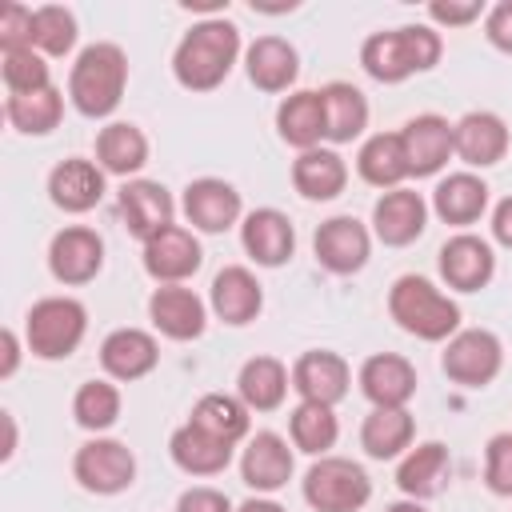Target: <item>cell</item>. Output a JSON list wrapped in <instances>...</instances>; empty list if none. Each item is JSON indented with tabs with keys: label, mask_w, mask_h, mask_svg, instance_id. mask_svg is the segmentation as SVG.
<instances>
[{
	"label": "cell",
	"mask_w": 512,
	"mask_h": 512,
	"mask_svg": "<svg viewBox=\"0 0 512 512\" xmlns=\"http://www.w3.org/2000/svg\"><path fill=\"white\" fill-rule=\"evenodd\" d=\"M236 56H240V28L224 16H208L180 36L172 52V76L188 92H212L228 80Z\"/></svg>",
	"instance_id": "6da1fadb"
},
{
	"label": "cell",
	"mask_w": 512,
	"mask_h": 512,
	"mask_svg": "<svg viewBox=\"0 0 512 512\" xmlns=\"http://www.w3.org/2000/svg\"><path fill=\"white\" fill-rule=\"evenodd\" d=\"M444 56V40L428 24H404L388 32H372L360 44V68L380 84H400L416 72L436 68Z\"/></svg>",
	"instance_id": "7a4b0ae2"
},
{
	"label": "cell",
	"mask_w": 512,
	"mask_h": 512,
	"mask_svg": "<svg viewBox=\"0 0 512 512\" xmlns=\"http://www.w3.org/2000/svg\"><path fill=\"white\" fill-rule=\"evenodd\" d=\"M128 88V56L120 44L112 40H96L88 48H80L72 72H68V100L80 116L88 120H104L120 108Z\"/></svg>",
	"instance_id": "3957f363"
},
{
	"label": "cell",
	"mask_w": 512,
	"mask_h": 512,
	"mask_svg": "<svg viewBox=\"0 0 512 512\" xmlns=\"http://www.w3.org/2000/svg\"><path fill=\"white\" fill-rule=\"evenodd\" d=\"M388 316L416 340L440 344L452 340L460 332V304L452 296H444L428 276H400L388 288Z\"/></svg>",
	"instance_id": "277c9868"
},
{
	"label": "cell",
	"mask_w": 512,
	"mask_h": 512,
	"mask_svg": "<svg viewBox=\"0 0 512 512\" xmlns=\"http://www.w3.org/2000/svg\"><path fill=\"white\" fill-rule=\"evenodd\" d=\"M88 332V308L76 296H44L24 316V340L36 360H68Z\"/></svg>",
	"instance_id": "5b68a950"
},
{
	"label": "cell",
	"mask_w": 512,
	"mask_h": 512,
	"mask_svg": "<svg viewBox=\"0 0 512 512\" xmlns=\"http://www.w3.org/2000/svg\"><path fill=\"white\" fill-rule=\"evenodd\" d=\"M300 492L316 512H360L372 500V480L348 456H316V464L304 472Z\"/></svg>",
	"instance_id": "8992f818"
},
{
	"label": "cell",
	"mask_w": 512,
	"mask_h": 512,
	"mask_svg": "<svg viewBox=\"0 0 512 512\" xmlns=\"http://www.w3.org/2000/svg\"><path fill=\"white\" fill-rule=\"evenodd\" d=\"M72 476L84 492L92 496H120L136 480V456L124 440L112 436H92L88 444L76 448L72 456Z\"/></svg>",
	"instance_id": "52a82bcc"
},
{
	"label": "cell",
	"mask_w": 512,
	"mask_h": 512,
	"mask_svg": "<svg viewBox=\"0 0 512 512\" xmlns=\"http://www.w3.org/2000/svg\"><path fill=\"white\" fill-rule=\"evenodd\" d=\"M440 368L452 384L460 388H484L500 376L504 368V344L496 332L488 328H460L444 352H440Z\"/></svg>",
	"instance_id": "ba28073f"
},
{
	"label": "cell",
	"mask_w": 512,
	"mask_h": 512,
	"mask_svg": "<svg viewBox=\"0 0 512 512\" xmlns=\"http://www.w3.org/2000/svg\"><path fill=\"white\" fill-rule=\"evenodd\" d=\"M104 268V240L96 228L84 224H68L52 236L48 244V272L64 284V288H80L92 284Z\"/></svg>",
	"instance_id": "9c48e42d"
},
{
	"label": "cell",
	"mask_w": 512,
	"mask_h": 512,
	"mask_svg": "<svg viewBox=\"0 0 512 512\" xmlns=\"http://www.w3.org/2000/svg\"><path fill=\"white\" fill-rule=\"evenodd\" d=\"M436 268H440V280L452 292H480L496 276V256H492V244L484 236L456 232V236H448L440 244Z\"/></svg>",
	"instance_id": "30bf717a"
},
{
	"label": "cell",
	"mask_w": 512,
	"mask_h": 512,
	"mask_svg": "<svg viewBox=\"0 0 512 512\" xmlns=\"http://www.w3.org/2000/svg\"><path fill=\"white\" fill-rule=\"evenodd\" d=\"M312 252L332 276H352L372 256V232L356 216H328L312 236Z\"/></svg>",
	"instance_id": "8fae6325"
},
{
	"label": "cell",
	"mask_w": 512,
	"mask_h": 512,
	"mask_svg": "<svg viewBox=\"0 0 512 512\" xmlns=\"http://www.w3.org/2000/svg\"><path fill=\"white\" fill-rule=\"evenodd\" d=\"M116 212L124 220V228L148 244L156 232H164L176 216V204H172V192L160 184V180H124V188L116 192Z\"/></svg>",
	"instance_id": "7c38bea8"
},
{
	"label": "cell",
	"mask_w": 512,
	"mask_h": 512,
	"mask_svg": "<svg viewBox=\"0 0 512 512\" xmlns=\"http://www.w3.org/2000/svg\"><path fill=\"white\" fill-rule=\"evenodd\" d=\"M508 124L488 112V108H476V112H464L456 124H452V152L468 164V168H492L508 156Z\"/></svg>",
	"instance_id": "4fadbf2b"
},
{
	"label": "cell",
	"mask_w": 512,
	"mask_h": 512,
	"mask_svg": "<svg viewBox=\"0 0 512 512\" xmlns=\"http://www.w3.org/2000/svg\"><path fill=\"white\" fill-rule=\"evenodd\" d=\"M180 208H184V220L196 228V232H228L236 220H240V212H244V200H240V192L228 184V180H220V176H200V180H192L188 188H184V200H180Z\"/></svg>",
	"instance_id": "5bb4252c"
},
{
	"label": "cell",
	"mask_w": 512,
	"mask_h": 512,
	"mask_svg": "<svg viewBox=\"0 0 512 512\" xmlns=\"http://www.w3.org/2000/svg\"><path fill=\"white\" fill-rule=\"evenodd\" d=\"M200 264H204V252H200V240L192 236V228L168 224L164 232H156L144 244V272L156 284H184L188 276L200 272Z\"/></svg>",
	"instance_id": "9a60e30c"
},
{
	"label": "cell",
	"mask_w": 512,
	"mask_h": 512,
	"mask_svg": "<svg viewBox=\"0 0 512 512\" xmlns=\"http://www.w3.org/2000/svg\"><path fill=\"white\" fill-rule=\"evenodd\" d=\"M292 388L300 392V400H312V404H340L352 388V368L340 352H328V348H312V352H300L296 364H292Z\"/></svg>",
	"instance_id": "2e32d148"
},
{
	"label": "cell",
	"mask_w": 512,
	"mask_h": 512,
	"mask_svg": "<svg viewBox=\"0 0 512 512\" xmlns=\"http://www.w3.org/2000/svg\"><path fill=\"white\" fill-rule=\"evenodd\" d=\"M148 320L156 324L160 336L168 340H200L204 328H208V308L204 300L184 288V284H160L152 296H148Z\"/></svg>",
	"instance_id": "e0dca14e"
},
{
	"label": "cell",
	"mask_w": 512,
	"mask_h": 512,
	"mask_svg": "<svg viewBox=\"0 0 512 512\" xmlns=\"http://www.w3.org/2000/svg\"><path fill=\"white\" fill-rule=\"evenodd\" d=\"M356 384L372 408H404L416 396V368L400 352H372L360 364Z\"/></svg>",
	"instance_id": "ac0fdd59"
},
{
	"label": "cell",
	"mask_w": 512,
	"mask_h": 512,
	"mask_svg": "<svg viewBox=\"0 0 512 512\" xmlns=\"http://www.w3.org/2000/svg\"><path fill=\"white\" fill-rule=\"evenodd\" d=\"M428 228V204L412 188H392L372 204V232L388 248H408Z\"/></svg>",
	"instance_id": "d6986e66"
},
{
	"label": "cell",
	"mask_w": 512,
	"mask_h": 512,
	"mask_svg": "<svg viewBox=\"0 0 512 512\" xmlns=\"http://www.w3.org/2000/svg\"><path fill=\"white\" fill-rule=\"evenodd\" d=\"M400 144H404V160H408V176H436L452 152V124L436 112H420L400 128Z\"/></svg>",
	"instance_id": "ffe728a7"
},
{
	"label": "cell",
	"mask_w": 512,
	"mask_h": 512,
	"mask_svg": "<svg viewBox=\"0 0 512 512\" xmlns=\"http://www.w3.org/2000/svg\"><path fill=\"white\" fill-rule=\"evenodd\" d=\"M292 468H296V460H292V448H288V440L280 436V432H256V436H248V444H244V456H240V480L252 488V492H280L288 480H292Z\"/></svg>",
	"instance_id": "44dd1931"
},
{
	"label": "cell",
	"mask_w": 512,
	"mask_h": 512,
	"mask_svg": "<svg viewBox=\"0 0 512 512\" xmlns=\"http://www.w3.org/2000/svg\"><path fill=\"white\" fill-rule=\"evenodd\" d=\"M240 244L260 268H280L296 252V228L280 208H252L240 224Z\"/></svg>",
	"instance_id": "7402d4cb"
},
{
	"label": "cell",
	"mask_w": 512,
	"mask_h": 512,
	"mask_svg": "<svg viewBox=\"0 0 512 512\" xmlns=\"http://www.w3.org/2000/svg\"><path fill=\"white\" fill-rule=\"evenodd\" d=\"M48 200L60 212H92L104 200V168L84 156H68L48 172Z\"/></svg>",
	"instance_id": "603a6c76"
},
{
	"label": "cell",
	"mask_w": 512,
	"mask_h": 512,
	"mask_svg": "<svg viewBox=\"0 0 512 512\" xmlns=\"http://www.w3.org/2000/svg\"><path fill=\"white\" fill-rule=\"evenodd\" d=\"M208 304L216 312V320L232 324V328H244L260 316L264 308V288L260 280L244 268V264H228L212 276V288H208Z\"/></svg>",
	"instance_id": "cb8c5ba5"
},
{
	"label": "cell",
	"mask_w": 512,
	"mask_h": 512,
	"mask_svg": "<svg viewBox=\"0 0 512 512\" xmlns=\"http://www.w3.org/2000/svg\"><path fill=\"white\" fill-rule=\"evenodd\" d=\"M156 364H160V344H156V336L144 332V328H116V332H108L104 344H100V368H104L112 380L132 384V380L148 376Z\"/></svg>",
	"instance_id": "d4e9b609"
},
{
	"label": "cell",
	"mask_w": 512,
	"mask_h": 512,
	"mask_svg": "<svg viewBox=\"0 0 512 512\" xmlns=\"http://www.w3.org/2000/svg\"><path fill=\"white\" fill-rule=\"evenodd\" d=\"M276 132L284 144H292L296 152L320 148V140L328 136V116H324V96L316 88H296L280 100L276 108Z\"/></svg>",
	"instance_id": "484cf974"
},
{
	"label": "cell",
	"mask_w": 512,
	"mask_h": 512,
	"mask_svg": "<svg viewBox=\"0 0 512 512\" xmlns=\"http://www.w3.org/2000/svg\"><path fill=\"white\" fill-rule=\"evenodd\" d=\"M244 72L260 92H288L300 76V52L284 36H256L244 52Z\"/></svg>",
	"instance_id": "4316f807"
},
{
	"label": "cell",
	"mask_w": 512,
	"mask_h": 512,
	"mask_svg": "<svg viewBox=\"0 0 512 512\" xmlns=\"http://www.w3.org/2000/svg\"><path fill=\"white\" fill-rule=\"evenodd\" d=\"M452 472V460H448V448L440 440H424L416 448H408L396 464V488L408 496V500H432L440 496L444 480Z\"/></svg>",
	"instance_id": "83f0119b"
},
{
	"label": "cell",
	"mask_w": 512,
	"mask_h": 512,
	"mask_svg": "<svg viewBox=\"0 0 512 512\" xmlns=\"http://www.w3.org/2000/svg\"><path fill=\"white\" fill-rule=\"evenodd\" d=\"M484 208H488V184L476 172H448L432 188V212L444 224L468 228V224H476L484 216Z\"/></svg>",
	"instance_id": "f1b7e54d"
},
{
	"label": "cell",
	"mask_w": 512,
	"mask_h": 512,
	"mask_svg": "<svg viewBox=\"0 0 512 512\" xmlns=\"http://www.w3.org/2000/svg\"><path fill=\"white\" fill-rule=\"evenodd\" d=\"M96 164L104 176H136L148 164V136L132 120H112L96 132Z\"/></svg>",
	"instance_id": "f546056e"
},
{
	"label": "cell",
	"mask_w": 512,
	"mask_h": 512,
	"mask_svg": "<svg viewBox=\"0 0 512 512\" xmlns=\"http://www.w3.org/2000/svg\"><path fill=\"white\" fill-rule=\"evenodd\" d=\"M348 184V164L336 148H308L292 160V188L304 200H336Z\"/></svg>",
	"instance_id": "4dcf8cb0"
},
{
	"label": "cell",
	"mask_w": 512,
	"mask_h": 512,
	"mask_svg": "<svg viewBox=\"0 0 512 512\" xmlns=\"http://www.w3.org/2000/svg\"><path fill=\"white\" fill-rule=\"evenodd\" d=\"M288 388H292V372L276 356H252L236 376V396L248 404V412H276Z\"/></svg>",
	"instance_id": "1f68e13d"
},
{
	"label": "cell",
	"mask_w": 512,
	"mask_h": 512,
	"mask_svg": "<svg viewBox=\"0 0 512 512\" xmlns=\"http://www.w3.org/2000/svg\"><path fill=\"white\" fill-rule=\"evenodd\" d=\"M168 452H172V464L188 476H220L232 464V444L200 432L196 424H180L168 436Z\"/></svg>",
	"instance_id": "d6a6232c"
},
{
	"label": "cell",
	"mask_w": 512,
	"mask_h": 512,
	"mask_svg": "<svg viewBox=\"0 0 512 512\" xmlns=\"http://www.w3.org/2000/svg\"><path fill=\"white\" fill-rule=\"evenodd\" d=\"M416 420L408 408H372L360 424V448L372 460H396L412 448Z\"/></svg>",
	"instance_id": "836d02e7"
},
{
	"label": "cell",
	"mask_w": 512,
	"mask_h": 512,
	"mask_svg": "<svg viewBox=\"0 0 512 512\" xmlns=\"http://www.w3.org/2000/svg\"><path fill=\"white\" fill-rule=\"evenodd\" d=\"M356 172L364 184L372 188H400L408 180V160H404V144H400V132H376L360 144L356 152Z\"/></svg>",
	"instance_id": "e575fe53"
},
{
	"label": "cell",
	"mask_w": 512,
	"mask_h": 512,
	"mask_svg": "<svg viewBox=\"0 0 512 512\" xmlns=\"http://www.w3.org/2000/svg\"><path fill=\"white\" fill-rule=\"evenodd\" d=\"M324 96V116H328V136L332 144H352L364 128H368V100L356 84L348 80H332L320 88Z\"/></svg>",
	"instance_id": "d590c367"
},
{
	"label": "cell",
	"mask_w": 512,
	"mask_h": 512,
	"mask_svg": "<svg viewBox=\"0 0 512 512\" xmlns=\"http://www.w3.org/2000/svg\"><path fill=\"white\" fill-rule=\"evenodd\" d=\"M188 424H196L200 432L224 440V444H240L248 436V404L240 396H228V392H208L192 404V416Z\"/></svg>",
	"instance_id": "8d00e7d4"
},
{
	"label": "cell",
	"mask_w": 512,
	"mask_h": 512,
	"mask_svg": "<svg viewBox=\"0 0 512 512\" xmlns=\"http://www.w3.org/2000/svg\"><path fill=\"white\" fill-rule=\"evenodd\" d=\"M4 116L16 132L24 136H48L52 128H60L64 116V92L60 88H44V92H24V96H8L4 100Z\"/></svg>",
	"instance_id": "74e56055"
},
{
	"label": "cell",
	"mask_w": 512,
	"mask_h": 512,
	"mask_svg": "<svg viewBox=\"0 0 512 512\" xmlns=\"http://www.w3.org/2000/svg\"><path fill=\"white\" fill-rule=\"evenodd\" d=\"M288 436L300 452L308 456H328V448L336 444L340 436V424H336V412L328 404H312V400H300L288 416Z\"/></svg>",
	"instance_id": "f35d334b"
},
{
	"label": "cell",
	"mask_w": 512,
	"mask_h": 512,
	"mask_svg": "<svg viewBox=\"0 0 512 512\" xmlns=\"http://www.w3.org/2000/svg\"><path fill=\"white\" fill-rule=\"evenodd\" d=\"M72 416L84 432H108L120 420V388L112 380H84L72 396Z\"/></svg>",
	"instance_id": "ab89813d"
},
{
	"label": "cell",
	"mask_w": 512,
	"mask_h": 512,
	"mask_svg": "<svg viewBox=\"0 0 512 512\" xmlns=\"http://www.w3.org/2000/svg\"><path fill=\"white\" fill-rule=\"evenodd\" d=\"M76 16L72 8L64 4H40L36 8V20H32V48L40 56H68L76 48Z\"/></svg>",
	"instance_id": "60d3db41"
},
{
	"label": "cell",
	"mask_w": 512,
	"mask_h": 512,
	"mask_svg": "<svg viewBox=\"0 0 512 512\" xmlns=\"http://www.w3.org/2000/svg\"><path fill=\"white\" fill-rule=\"evenodd\" d=\"M0 76H4L8 96H24V92H44V88H52L48 60H44L36 48L0 52Z\"/></svg>",
	"instance_id": "b9f144b4"
},
{
	"label": "cell",
	"mask_w": 512,
	"mask_h": 512,
	"mask_svg": "<svg viewBox=\"0 0 512 512\" xmlns=\"http://www.w3.org/2000/svg\"><path fill=\"white\" fill-rule=\"evenodd\" d=\"M484 484L492 496H512V432H496L484 448Z\"/></svg>",
	"instance_id": "7bdbcfd3"
},
{
	"label": "cell",
	"mask_w": 512,
	"mask_h": 512,
	"mask_svg": "<svg viewBox=\"0 0 512 512\" xmlns=\"http://www.w3.org/2000/svg\"><path fill=\"white\" fill-rule=\"evenodd\" d=\"M32 20H36V8H24L20 0H8L4 12H0V52L32 48Z\"/></svg>",
	"instance_id": "ee69618b"
},
{
	"label": "cell",
	"mask_w": 512,
	"mask_h": 512,
	"mask_svg": "<svg viewBox=\"0 0 512 512\" xmlns=\"http://www.w3.org/2000/svg\"><path fill=\"white\" fill-rule=\"evenodd\" d=\"M480 12H484L480 0H432L428 4V16L444 28H464V24L480 20Z\"/></svg>",
	"instance_id": "f6af8a7d"
},
{
	"label": "cell",
	"mask_w": 512,
	"mask_h": 512,
	"mask_svg": "<svg viewBox=\"0 0 512 512\" xmlns=\"http://www.w3.org/2000/svg\"><path fill=\"white\" fill-rule=\"evenodd\" d=\"M484 36L496 52L512 56V0H500L484 12Z\"/></svg>",
	"instance_id": "bcb514c9"
},
{
	"label": "cell",
	"mask_w": 512,
	"mask_h": 512,
	"mask_svg": "<svg viewBox=\"0 0 512 512\" xmlns=\"http://www.w3.org/2000/svg\"><path fill=\"white\" fill-rule=\"evenodd\" d=\"M176 512H236V508H232V500H228L220 488L196 484V488H184V492H180Z\"/></svg>",
	"instance_id": "7dc6e473"
},
{
	"label": "cell",
	"mask_w": 512,
	"mask_h": 512,
	"mask_svg": "<svg viewBox=\"0 0 512 512\" xmlns=\"http://www.w3.org/2000/svg\"><path fill=\"white\" fill-rule=\"evenodd\" d=\"M492 240L500 248H512V196H504L496 208H492Z\"/></svg>",
	"instance_id": "c3c4849f"
},
{
	"label": "cell",
	"mask_w": 512,
	"mask_h": 512,
	"mask_svg": "<svg viewBox=\"0 0 512 512\" xmlns=\"http://www.w3.org/2000/svg\"><path fill=\"white\" fill-rule=\"evenodd\" d=\"M0 344H4V360H0V380H8L16 368H20V336L12 328L0 332Z\"/></svg>",
	"instance_id": "681fc988"
},
{
	"label": "cell",
	"mask_w": 512,
	"mask_h": 512,
	"mask_svg": "<svg viewBox=\"0 0 512 512\" xmlns=\"http://www.w3.org/2000/svg\"><path fill=\"white\" fill-rule=\"evenodd\" d=\"M0 424H4V448H0V460H12V452H16V424H12V412H0Z\"/></svg>",
	"instance_id": "f907efd6"
},
{
	"label": "cell",
	"mask_w": 512,
	"mask_h": 512,
	"mask_svg": "<svg viewBox=\"0 0 512 512\" xmlns=\"http://www.w3.org/2000/svg\"><path fill=\"white\" fill-rule=\"evenodd\" d=\"M236 512H288V508L276 504V500H268V496H252V500H244Z\"/></svg>",
	"instance_id": "816d5d0a"
},
{
	"label": "cell",
	"mask_w": 512,
	"mask_h": 512,
	"mask_svg": "<svg viewBox=\"0 0 512 512\" xmlns=\"http://www.w3.org/2000/svg\"><path fill=\"white\" fill-rule=\"evenodd\" d=\"M188 12H220L224 8V0H180Z\"/></svg>",
	"instance_id": "f5cc1de1"
},
{
	"label": "cell",
	"mask_w": 512,
	"mask_h": 512,
	"mask_svg": "<svg viewBox=\"0 0 512 512\" xmlns=\"http://www.w3.org/2000/svg\"><path fill=\"white\" fill-rule=\"evenodd\" d=\"M384 512H428V508H424L420 500H408V496H404V500H396V504H388Z\"/></svg>",
	"instance_id": "db71d44e"
}]
</instances>
